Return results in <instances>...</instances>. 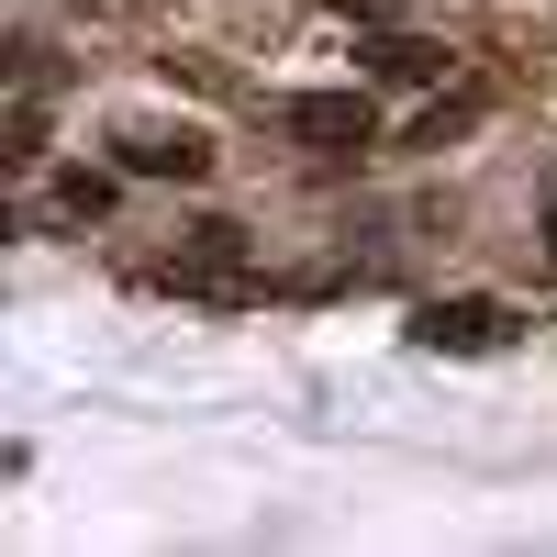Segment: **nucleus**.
I'll use <instances>...</instances> for the list:
<instances>
[{"mask_svg":"<svg viewBox=\"0 0 557 557\" xmlns=\"http://www.w3.org/2000/svg\"><path fill=\"white\" fill-rule=\"evenodd\" d=\"M480 123V89H457V101H435L424 123H412V146H446V134H469Z\"/></svg>","mask_w":557,"mask_h":557,"instance_id":"obj_6","label":"nucleus"},{"mask_svg":"<svg viewBox=\"0 0 557 557\" xmlns=\"http://www.w3.org/2000/svg\"><path fill=\"white\" fill-rule=\"evenodd\" d=\"M112 201H123V178H112V168H67V178H57V212H67V223H101Z\"/></svg>","mask_w":557,"mask_h":557,"instance_id":"obj_5","label":"nucleus"},{"mask_svg":"<svg viewBox=\"0 0 557 557\" xmlns=\"http://www.w3.org/2000/svg\"><path fill=\"white\" fill-rule=\"evenodd\" d=\"M412 346H435V357H491V346H513V312L502 301H424L412 312Z\"/></svg>","mask_w":557,"mask_h":557,"instance_id":"obj_2","label":"nucleus"},{"mask_svg":"<svg viewBox=\"0 0 557 557\" xmlns=\"http://www.w3.org/2000/svg\"><path fill=\"white\" fill-rule=\"evenodd\" d=\"M357 57H368V78H401V89H412V78L446 67V45H424V34H380V45H357Z\"/></svg>","mask_w":557,"mask_h":557,"instance_id":"obj_4","label":"nucleus"},{"mask_svg":"<svg viewBox=\"0 0 557 557\" xmlns=\"http://www.w3.org/2000/svg\"><path fill=\"white\" fill-rule=\"evenodd\" d=\"M546 268H557V212H546Z\"/></svg>","mask_w":557,"mask_h":557,"instance_id":"obj_7","label":"nucleus"},{"mask_svg":"<svg viewBox=\"0 0 557 557\" xmlns=\"http://www.w3.org/2000/svg\"><path fill=\"white\" fill-rule=\"evenodd\" d=\"M278 123H290L301 146L346 157V146H368V134H380V101H368V89H301V101H278Z\"/></svg>","mask_w":557,"mask_h":557,"instance_id":"obj_1","label":"nucleus"},{"mask_svg":"<svg viewBox=\"0 0 557 557\" xmlns=\"http://www.w3.org/2000/svg\"><path fill=\"white\" fill-rule=\"evenodd\" d=\"M123 178H212V134H190V123L123 134Z\"/></svg>","mask_w":557,"mask_h":557,"instance_id":"obj_3","label":"nucleus"}]
</instances>
